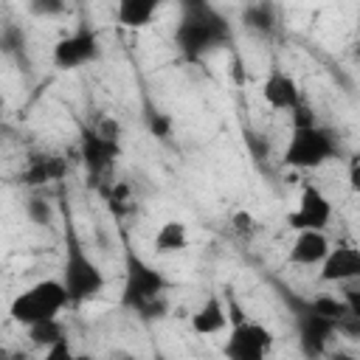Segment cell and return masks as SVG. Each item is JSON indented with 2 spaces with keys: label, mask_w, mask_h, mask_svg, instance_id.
Returning <instances> with one entry per match:
<instances>
[{
  "label": "cell",
  "mask_w": 360,
  "mask_h": 360,
  "mask_svg": "<svg viewBox=\"0 0 360 360\" xmlns=\"http://www.w3.org/2000/svg\"><path fill=\"white\" fill-rule=\"evenodd\" d=\"M62 264H59V281L65 287V295H68V304L70 307H82V304H90V301H98L104 287H107V278H104V270L101 264L87 253V245L82 242L76 225H73V217H70V208H62Z\"/></svg>",
  "instance_id": "cell-1"
},
{
  "label": "cell",
  "mask_w": 360,
  "mask_h": 360,
  "mask_svg": "<svg viewBox=\"0 0 360 360\" xmlns=\"http://www.w3.org/2000/svg\"><path fill=\"white\" fill-rule=\"evenodd\" d=\"M231 39V25L211 0H180L174 48L186 62H202Z\"/></svg>",
  "instance_id": "cell-2"
},
{
  "label": "cell",
  "mask_w": 360,
  "mask_h": 360,
  "mask_svg": "<svg viewBox=\"0 0 360 360\" xmlns=\"http://www.w3.org/2000/svg\"><path fill=\"white\" fill-rule=\"evenodd\" d=\"M169 290H172V281L155 264H149L132 248L124 253V281L118 295L124 309L135 312L143 321H160L172 309Z\"/></svg>",
  "instance_id": "cell-3"
},
{
  "label": "cell",
  "mask_w": 360,
  "mask_h": 360,
  "mask_svg": "<svg viewBox=\"0 0 360 360\" xmlns=\"http://www.w3.org/2000/svg\"><path fill=\"white\" fill-rule=\"evenodd\" d=\"M340 152L338 135L318 124L315 115H309V110L304 104H298L292 110V132L284 143L281 152V166L292 169V172H312L326 166L329 160H335Z\"/></svg>",
  "instance_id": "cell-4"
},
{
  "label": "cell",
  "mask_w": 360,
  "mask_h": 360,
  "mask_svg": "<svg viewBox=\"0 0 360 360\" xmlns=\"http://www.w3.org/2000/svg\"><path fill=\"white\" fill-rule=\"evenodd\" d=\"M68 304V295H65V287L59 278H39L28 287H22L11 301H8V318L28 329L34 323H42V321H53L65 312Z\"/></svg>",
  "instance_id": "cell-5"
},
{
  "label": "cell",
  "mask_w": 360,
  "mask_h": 360,
  "mask_svg": "<svg viewBox=\"0 0 360 360\" xmlns=\"http://www.w3.org/2000/svg\"><path fill=\"white\" fill-rule=\"evenodd\" d=\"M228 307V338L222 343V354L228 360H264L273 352V332L256 321L248 318L233 298L225 301Z\"/></svg>",
  "instance_id": "cell-6"
},
{
  "label": "cell",
  "mask_w": 360,
  "mask_h": 360,
  "mask_svg": "<svg viewBox=\"0 0 360 360\" xmlns=\"http://www.w3.org/2000/svg\"><path fill=\"white\" fill-rule=\"evenodd\" d=\"M98 56H101V39L90 25H79L70 34L59 37L51 51V62L56 70H82L98 62Z\"/></svg>",
  "instance_id": "cell-7"
},
{
  "label": "cell",
  "mask_w": 360,
  "mask_h": 360,
  "mask_svg": "<svg viewBox=\"0 0 360 360\" xmlns=\"http://www.w3.org/2000/svg\"><path fill=\"white\" fill-rule=\"evenodd\" d=\"M295 329H298V343L304 349V354L318 357L326 352V346L340 335V323L315 312L307 301L295 304Z\"/></svg>",
  "instance_id": "cell-8"
},
{
  "label": "cell",
  "mask_w": 360,
  "mask_h": 360,
  "mask_svg": "<svg viewBox=\"0 0 360 360\" xmlns=\"http://www.w3.org/2000/svg\"><path fill=\"white\" fill-rule=\"evenodd\" d=\"M332 222V200L318 186H304L298 194V205L287 214V225L292 231H326Z\"/></svg>",
  "instance_id": "cell-9"
},
{
  "label": "cell",
  "mask_w": 360,
  "mask_h": 360,
  "mask_svg": "<svg viewBox=\"0 0 360 360\" xmlns=\"http://www.w3.org/2000/svg\"><path fill=\"white\" fill-rule=\"evenodd\" d=\"M318 278L323 284H349L360 278V248H354L352 242H338L329 245L323 262L318 264Z\"/></svg>",
  "instance_id": "cell-10"
},
{
  "label": "cell",
  "mask_w": 360,
  "mask_h": 360,
  "mask_svg": "<svg viewBox=\"0 0 360 360\" xmlns=\"http://www.w3.org/2000/svg\"><path fill=\"white\" fill-rule=\"evenodd\" d=\"M259 93H262V101H264L270 110H278V112H292L298 104H304L301 87H298L295 76L287 73V70L278 68V65H273V68L267 70V76L262 79Z\"/></svg>",
  "instance_id": "cell-11"
},
{
  "label": "cell",
  "mask_w": 360,
  "mask_h": 360,
  "mask_svg": "<svg viewBox=\"0 0 360 360\" xmlns=\"http://www.w3.org/2000/svg\"><path fill=\"white\" fill-rule=\"evenodd\" d=\"M79 155H82L84 169H87L93 177H101V174H107V172L115 166V160L121 158V141L104 138L101 132H96V129L90 127V129L82 132Z\"/></svg>",
  "instance_id": "cell-12"
},
{
  "label": "cell",
  "mask_w": 360,
  "mask_h": 360,
  "mask_svg": "<svg viewBox=\"0 0 360 360\" xmlns=\"http://www.w3.org/2000/svg\"><path fill=\"white\" fill-rule=\"evenodd\" d=\"M68 158H62L59 152H37L25 160V166L20 169V183L39 188V186H51L65 180L68 174Z\"/></svg>",
  "instance_id": "cell-13"
},
{
  "label": "cell",
  "mask_w": 360,
  "mask_h": 360,
  "mask_svg": "<svg viewBox=\"0 0 360 360\" xmlns=\"http://www.w3.org/2000/svg\"><path fill=\"white\" fill-rule=\"evenodd\" d=\"M329 236L326 231H312V228H304V231H295L290 248H287V259L290 264H298V267H318L329 250Z\"/></svg>",
  "instance_id": "cell-14"
},
{
  "label": "cell",
  "mask_w": 360,
  "mask_h": 360,
  "mask_svg": "<svg viewBox=\"0 0 360 360\" xmlns=\"http://www.w3.org/2000/svg\"><path fill=\"white\" fill-rule=\"evenodd\" d=\"M188 326L194 335H202V338H211V335H222L228 329V307L222 301L219 292H208L197 309L188 315Z\"/></svg>",
  "instance_id": "cell-15"
},
{
  "label": "cell",
  "mask_w": 360,
  "mask_h": 360,
  "mask_svg": "<svg viewBox=\"0 0 360 360\" xmlns=\"http://www.w3.org/2000/svg\"><path fill=\"white\" fill-rule=\"evenodd\" d=\"M163 0H115V20L127 31H143L158 17Z\"/></svg>",
  "instance_id": "cell-16"
},
{
  "label": "cell",
  "mask_w": 360,
  "mask_h": 360,
  "mask_svg": "<svg viewBox=\"0 0 360 360\" xmlns=\"http://www.w3.org/2000/svg\"><path fill=\"white\" fill-rule=\"evenodd\" d=\"M188 245H191V233H188V225L183 219H166L152 236V248L158 256L183 253Z\"/></svg>",
  "instance_id": "cell-17"
},
{
  "label": "cell",
  "mask_w": 360,
  "mask_h": 360,
  "mask_svg": "<svg viewBox=\"0 0 360 360\" xmlns=\"http://www.w3.org/2000/svg\"><path fill=\"white\" fill-rule=\"evenodd\" d=\"M28 332V340H31V346H37V349H48V346H53L56 340H62L65 338V326H62V321L59 318H53V321H42V323H34V326H28L25 329Z\"/></svg>",
  "instance_id": "cell-18"
},
{
  "label": "cell",
  "mask_w": 360,
  "mask_h": 360,
  "mask_svg": "<svg viewBox=\"0 0 360 360\" xmlns=\"http://www.w3.org/2000/svg\"><path fill=\"white\" fill-rule=\"evenodd\" d=\"M242 20H245V25H248L250 31H256V34H270L273 25H276V14H273V8L264 6V3H256V6L245 8Z\"/></svg>",
  "instance_id": "cell-19"
},
{
  "label": "cell",
  "mask_w": 360,
  "mask_h": 360,
  "mask_svg": "<svg viewBox=\"0 0 360 360\" xmlns=\"http://www.w3.org/2000/svg\"><path fill=\"white\" fill-rule=\"evenodd\" d=\"M25 11L34 20H59L68 14V0H25Z\"/></svg>",
  "instance_id": "cell-20"
},
{
  "label": "cell",
  "mask_w": 360,
  "mask_h": 360,
  "mask_svg": "<svg viewBox=\"0 0 360 360\" xmlns=\"http://www.w3.org/2000/svg\"><path fill=\"white\" fill-rule=\"evenodd\" d=\"M25 51V31L14 22H6L0 28V53L3 56H17Z\"/></svg>",
  "instance_id": "cell-21"
},
{
  "label": "cell",
  "mask_w": 360,
  "mask_h": 360,
  "mask_svg": "<svg viewBox=\"0 0 360 360\" xmlns=\"http://www.w3.org/2000/svg\"><path fill=\"white\" fill-rule=\"evenodd\" d=\"M25 217L34 225H51L53 217H56V211H53V205L45 197H28L25 200Z\"/></svg>",
  "instance_id": "cell-22"
},
{
  "label": "cell",
  "mask_w": 360,
  "mask_h": 360,
  "mask_svg": "<svg viewBox=\"0 0 360 360\" xmlns=\"http://www.w3.org/2000/svg\"><path fill=\"white\" fill-rule=\"evenodd\" d=\"M93 129H96V132H101L104 138H112V141H121V135H124L121 121H118V118H112V115H101V118L93 124Z\"/></svg>",
  "instance_id": "cell-23"
},
{
  "label": "cell",
  "mask_w": 360,
  "mask_h": 360,
  "mask_svg": "<svg viewBox=\"0 0 360 360\" xmlns=\"http://www.w3.org/2000/svg\"><path fill=\"white\" fill-rule=\"evenodd\" d=\"M233 228L239 236H253L256 233V217L250 211H236L233 214Z\"/></svg>",
  "instance_id": "cell-24"
},
{
  "label": "cell",
  "mask_w": 360,
  "mask_h": 360,
  "mask_svg": "<svg viewBox=\"0 0 360 360\" xmlns=\"http://www.w3.org/2000/svg\"><path fill=\"white\" fill-rule=\"evenodd\" d=\"M45 357H48V360H56V357H73V352H70V346H68V335H65L62 340H56L53 346H48V349H45Z\"/></svg>",
  "instance_id": "cell-25"
},
{
  "label": "cell",
  "mask_w": 360,
  "mask_h": 360,
  "mask_svg": "<svg viewBox=\"0 0 360 360\" xmlns=\"http://www.w3.org/2000/svg\"><path fill=\"white\" fill-rule=\"evenodd\" d=\"M152 129H155L160 138H169V118H166V115H158L155 124H152Z\"/></svg>",
  "instance_id": "cell-26"
},
{
  "label": "cell",
  "mask_w": 360,
  "mask_h": 360,
  "mask_svg": "<svg viewBox=\"0 0 360 360\" xmlns=\"http://www.w3.org/2000/svg\"><path fill=\"white\" fill-rule=\"evenodd\" d=\"M0 107H3V104H0Z\"/></svg>",
  "instance_id": "cell-27"
}]
</instances>
